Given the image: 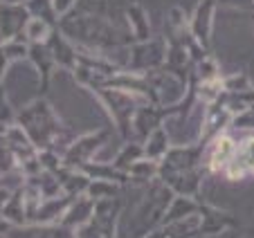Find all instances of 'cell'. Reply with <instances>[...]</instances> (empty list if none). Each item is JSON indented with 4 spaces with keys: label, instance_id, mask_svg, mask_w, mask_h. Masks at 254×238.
Segmentation results:
<instances>
[{
    "label": "cell",
    "instance_id": "obj_1",
    "mask_svg": "<svg viewBox=\"0 0 254 238\" xmlns=\"http://www.w3.org/2000/svg\"><path fill=\"white\" fill-rule=\"evenodd\" d=\"M239 162H241V164H245L248 169H254V142L245 146V151H243V155H241Z\"/></svg>",
    "mask_w": 254,
    "mask_h": 238
}]
</instances>
